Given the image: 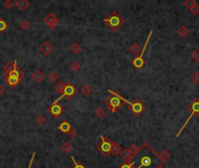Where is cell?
I'll return each mask as SVG.
<instances>
[{"instance_id":"e0dca14e","label":"cell","mask_w":199,"mask_h":168,"mask_svg":"<svg viewBox=\"0 0 199 168\" xmlns=\"http://www.w3.org/2000/svg\"><path fill=\"white\" fill-rule=\"evenodd\" d=\"M121 153H122V147H121V145L117 144V142L113 141V146H111V152H110V154H113V155H118V154H121Z\"/></svg>"},{"instance_id":"83f0119b","label":"cell","mask_w":199,"mask_h":168,"mask_svg":"<svg viewBox=\"0 0 199 168\" xmlns=\"http://www.w3.org/2000/svg\"><path fill=\"white\" fill-rule=\"evenodd\" d=\"M190 56L194 62H199V49H194V50H192V53H191Z\"/></svg>"},{"instance_id":"8d00e7d4","label":"cell","mask_w":199,"mask_h":168,"mask_svg":"<svg viewBox=\"0 0 199 168\" xmlns=\"http://www.w3.org/2000/svg\"><path fill=\"white\" fill-rule=\"evenodd\" d=\"M190 12L193 14V15H198L199 14V6L198 5H196L194 7H192V8H190Z\"/></svg>"},{"instance_id":"d590c367","label":"cell","mask_w":199,"mask_h":168,"mask_svg":"<svg viewBox=\"0 0 199 168\" xmlns=\"http://www.w3.org/2000/svg\"><path fill=\"white\" fill-rule=\"evenodd\" d=\"M70 69H72L73 71L79 70V69H80V64H79V62H76V61L72 62V64H70Z\"/></svg>"},{"instance_id":"e575fe53","label":"cell","mask_w":199,"mask_h":168,"mask_svg":"<svg viewBox=\"0 0 199 168\" xmlns=\"http://www.w3.org/2000/svg\"><path fill=\"white\" fill-rule=\"evenodd\" d=\"M29 26H31V24L28 22L27 20H22V21H21V24H20V27H21L22 29H25V30H26V29H28V28H29Z\"/></svg>"},{"instance_id":"7402d4cb","label":"cell","mask_w":199,"mask_h":168,"mask_svg":"<svg viewBox=\"0 0 199 168\" xmlns=\"http://www.w3.org/2000/svg\"><path fill=\"white\" fill-rule=\"evenodd\" d=\"M81 94L84 96V97H87V96H89L91 94V87L90 85H88V84H84L83 87L81 88Z\"/></svg>"},{"instance_id":"74e56055","label":"cell","mask_w":199,"mask_h":168,"mask_svg":"<svg viewBox=\"0 0 199 168\" xmlns=\"http://www.w3.org/2000/svg\"><path fill=\"white\" fill-rule=\"evenodd\" d=\"M76 135H77V132H76V130H74V128H73L70 132L68 133V137H69L70 139H74Z\"/></svg>"},{"instance_id":"5b68a950","label":"cell","mask_w":199,"mask_h":168,"mask_svg":"<svg viewBox=\"0 0 199 168\" xmlns=\"http://www.w3.org/2000/svg\"><path fill=\"white\" fill-rule=\"evenodd\" d=\"M188 110L190 111L191 113L190 116L188 117V119H186V122L183 124V126L181 127V130L177 132V134H176V137H179L181 135V133L184 131V128L186 127V125L189 124V122L191 120V118L193 117V116H199V98H194L192 102H191L190 104H189V106H188Z\"/></svg>"},{"instance_id":"ffe728a7","label":"cell","mask_w":199,"mask_h":168,"mask_svg":"<svg viewBox=\"0 0 199 168\" xmlns=\"http://www.w3.org/2000/svg\"><path fill=\"white\" fill-rule=\"evenodd\" d=\"M159 158H161V160L163 161V162H165V161H168V160L170 159V157H171V154H170V152L168 150H163L159 154Z\"/></svg>"},{"instance_id":"30bf717a","label":"cell","mask_w":199,"mask_h":168,"mask_svg":"<svg viewBox=\"0 0 199 168\" xmlns=\"http://www.w3.org/2000/svg\"><path fill=\"white\" fill-rule=\"evenodd\" d=\"M138 151H139V147H137L135 144H132L127 150L122 151L121 155H122V158L124 160V162H130L136 157V154L138 153Z\"/></svg>"},{"instance_id":"8992f818","label":"cell","mask_w":199,"mask_h":168,"mask_svg":"<svg viewBox=\"0 0 199 168\" xmlns=\"http://www.w3.org/2000/svg\"><path fill=\"white\" fill-rule=\"evenodd\" d=\"M152 35V30H150V33H149V35L146 37V40H145V43L143 46V48H142V52L141 54L138 55V56H136L135 59L132 60V65L135 67L136 69H142L143 67L145 65V60H144V53H145V49H146V47H148V44H149V41H150V37Z\"/></svg>"},{"instance_id":"9c48e42d","label":"cell","mask_w":199,"mask_h":168,"mask_svg":"<svg viewBox=\"0 0 199 168\" xmlns=\"http://www.w3.org/2000/svg\"><path fill=\"white\" fill-rule=\"evenodd\" d=\"M77 92V89L76 87L73 84L72 82H68L66 85H64V91H62V94H61V96L57 98V99H55L53 103H59L60 102V99H62V98H67V99H69V98H72L75 94Z\"/></svg>"},{"instance_id":"d6986e66","label":"cell","mask_w":199,"mask_h":168,"mask_svg":"<svg viewBox=\"0 0 199 168\" xmlns=\"http://www.w3.org/2000/svg\"><path fill=\"white\" fill-rule=\"evenodd\" d=\"M130 52L136 55V56H138L141 52H142V49H141V47H139V44L138 43H132L131 44V47H130Z\"/></svg>"},{"instance_id":"f546056e","label":"cell","mask_w":199,"mask_h":168,"mask_svg":"<svg viewBox=\"0 0 199 168\" xmlns=\"http://www.w3.org/2000/svg\"><path fill=\"white\" fill-rule=\"evenodd\" d=\"M7 27H8L7 22H6L2 18H0V33H4V32L7 29Z\"/></svg>"},{"instance_id":"3957f363","label":"cell","mask_w":199,"mask_h":168,"mask_svg":"<svg viewBox=\"0 0 199 168\" xmlns=\"http://www.w3.org/2000/svg\"><path fill=\"white\" fill-rule=\"evenodd\" d=\"M14 62V68H13V70L9 72L7 76H5V80L7 82V84H8L11 88H14V87H17L18 84L21 83V81L24 78V76H25V74H24V71L20 70L18 68V62L17 61H13Z\"/></svg>"},{"instance_id":"4316f807","label":"cell","mask_w":199,"mask_h":168,"mask_svg":"<svg viewBox=\"0 0 199 168\" xmlns=\"http://www.w3.org/2000/svg\"><path fill=\"white\" fill-rule=\"evenodd\" d=\"M190 80L193 84H199V72L198 71H194V72L192 74V76H191Z\"/></svg>"},{"instance_id":"277c9868","label":"cell","mask_w":199,"mask_h":168,"mask_svg":"<svg viewBox=\"0 0 199 168\" xmlns=\"http://www.w3.org/2000/svg\"><path fill=\"white\" fill-rule=\"evenodd\" d=\"M103 22H104L111 30H117L118 28L124 24V19L118 14V12L114 11V12L110 13L109 17H107L106 19H103Z\"/></svg>"},{"instance_id":"44dd1931","label":"cell","mask_w":199,"mask_h":168,"mask_svg":"<svg viewBox=\"0 0 199 168\" xmlns=\"http://www.w3.org/2000/svg\"><path fill=\"white\" fill-rule=\"evenodd\" d=\"M13 68H14V62H7L5 64V67H4V74H5V76H7L11 71L13 70Z\"/></svg>"},{"instance_id":"836d02e7","label":"cell","mask_w":199,"mask_h":168,"mask_svg":"<svg viewBox=\"0 0 199 168\" xmlns=\"http://www.w3.org/2000/svg\"><path fill=\"white\" fill-rule=\"evenodd\" d=\"M4 6H5L7 9H11V8H13L15 5H14V2H13L12 0H6V1L4 2Z\"/></svg>"},{"instance_id":"ba28073f","label":"cell","mask_w":199,"mask_h":168,"mask_svg":"<svg viewBox=\"0 0 199 168\" xmlns=\"http://www.w3.org/2000/svg\"><path fill=\"white\" fill-rule=\"evenodd\" d=\"M119 97H121V99H122V102L123 103H126V104H128L129 105V107H130V110H131V112L134 113V115L136 116V117H138V116L141 115L142 112H143V110H144V104L141 102V100H134V102H129V100H127L124 97H122L121 95H119Z\"/></svg>"},{"instance_id":"6da1fadb","label":"cell","mask_w":199,"mask_h":168,"mask_svg":"<svg viewBox=\"0 0 199 168\" xmlns=\"http://www.w3.org/2000/svg\"><path fill=\"white\" fill-rule=\"evenodd\" d=\"M131 161L134 162L135 168H158L164 165L158 153L146 142L142 145V147H139L138 153Z\"/></svg>"},{"instance_id":"1f68e13d","label":"cell","mask_w":199,"mask_h":168,"mask_svg":"<svg viewBox=\"0 0 199 168\" xmlns=\"http://www.w3.org/2000/svg\"><path fill=\"white\" fill-rule=\"evenodd\" d=\"M35 120L38 125H45V123H46V118L44 116H38Z\"/></svg>"},{"instance_id":"484cf974","label":"cell","mask_w":199,"mask_h":168,"mask_svg":"<svg viewBox=\"0 0 199 168\" xmlns=\"http://www.w3.org/2000/svg\"><path fill=\"white\" fill-rule=\"evenodd\" d=\"M64 83H62V82H57L56 84L54 85V90L55 91H57V92H60V94H62V91H64Z\"/></svg>"},{"instance_id":"603a6c76","label":"cell","mask_w":199,"mask_h":168,"mask_svg":"<svg viewBox=\"0 0 199 168\" xmlns=\"http://www.w3.org/2000/svg\"><path fill=\"white\" fill-rule=\"evenodd\" d=\"M61 150H62V152L64 153H70L73 151V145L70 144V142H64V145L61 146Z\"/></svg>"},{"instance_id":"8fae6325","label":"cell","mask_w":199,"mask_h":168,"mask_svg":"<svg viewBox=\"0 0 199 168\" xmlns=\"http://www.w3.org/2000/svg\"><path fill=\"white\" fill-rule=\"evenodd\" d=\"M64 106L61 105L60 103H53L52 105L48 107V112L53 117H60V116L64 113Z\"/></svg>"},{"instance_id":"9a60e30c","label":"cell","mask_w":199,"mask_h":168,"mask_svg":"<svg viewBox=\"0 0 199 168\" xmlns=\"http://www.w3.org/2000/svg\"><path fill=\"white\" fill-rule=\"evenodd\" d=\"M14 5H15V7L19 8L20 11H25V9H27L29 7V2H28L27 0H17L15 2H14Z\"/></svg>"},{"instance_id":"d6a6232c","label":"cell","mask_w":199,"mask_h":168,"mask_svg":"<svg viewBox=\"0 0 199 168\" xmlns=\"http://www.w3.org/2000/svg\"><path fill=\"white\" fill-rule=\"evenodd\" d=\"M72 160H73V162H74V167L73 168H86V166H84L83 163L77 162V161L75 160V157H72Z\"/></svg>"},{"instance_id":"60d3db41","label":"cell","mask_w":199,"mask_h":168,"mask_svg":"<svg viewBox=\"0 0 199 168\" xmlns=\"http://www.w3.org/2000/svg\"><path fill=\"white\" fill-rule=\"evenodd\" d=\"M158 168H164V166H163V165H162V166H159V167H158Z\"/></svg>"},{"instance_id":"7c38bea8","label":"cell","mask_w":199,"mask_h":168,"mask_svg":"<svg viewBox=\"0 0 199 168\" xmlns=\"http://www.w3.org/2000/svg\"><path fill=\"white\" fill-rule=\"evenodd\" d=\"M45 22L47 24V26L49 27L51 29H55L56 26L59 25V20L56 18V15L53 14V13H51V14H48L45 19Z\"/></svg>"},{"instance_id":"4fadbf2b","label":"cell","mask_w":199,"mask_h":168,"mask_svg":"<svg viewBox=\"0 0 199 168\" xmlns=\"http://www.w3.org/2000/svg\"><path fill=\"white\" fill-rule=\"evenodd\" d=\"M40 50H41V53L44 54L45 56H49L51 54L54 52V47H53V44L51 42L46 41V42H44L40 46Z\"/></svg>"},{"instance_id":"4dcf8cb0","label":"cell","mask_w":199,"mask_h":168,"mask_svg":"<svg viewBox=\"0 0 199 168\" xmlns=\"http://www.w3.org/2000/svg\"><path fill=\"white\" fill-rule=\"evenodd\" d=\"M184 5L186 6V7H189V9L192 8V7H194L196 5H197V2H196V0H186L185 2H184Z\"/></svg>"},{"instance_id":"cb8c5ba5","label":"cell","mask_w":199,"mask_h":168,"mask_svg":"<svg viewBox=\"0 0 199 168\" xmlns=\"http://www.w3.org/2000/svg\"><path fill=\"white\" fill-rule=\"evenodd\" d=\"M59 80V74L56 71H52L49 75H48V81L52 82V83H56V81Z\"/></svg>"},{"instance_id":"d4e9b609","label":"cell","mask_w":199,"mask_h":168,"mask_svg":"<svg viewBox=\"0 0 199 168\" xmlns=\"http://www.w3.org/2000/svg\"><path fill=\"white\" fill-rule=\"evenodd\" d=\"M81 49H82V47L79 43H76V42L70 46V50H72L73 54H79L81 52Z\"/></svg>"},{"instance_id":"52a82bcc","label":"cell","mask_w":199,"mask_h":168,"mask_svg":"<svg viewBox=\"0 0 199 168\" xmlns=\"http://www.w3.org/2000/svg\"><path fill=\"white\" fill-rule=\"evenodd\" d=\"M101 140L96 145V148L100 151V153H102L104 157H109L110 155V152H111V146H113V141L109 139L108 137H104V135H101L100 138Z\"/></svg>"},{"instance_id":"2e32d148","label":"cell","mask_w":199,"mask_h":168,"mask_svg":"<svg viewBox=\"0 0 199 168\" xmlns=\"http://www.w3.org/2000/svg\"><path fill=\"white\" fill-rule=\"evenodd\" d=\"M44 77H45V75H44L40 70L34 71L33 75H32V78H33V81L36 82V83H41V82L44 81Z\"/></svg>"},{"instance_id":"7a4b0ae2","label":"cell","mask_w":199,"mask_h":168,"mask_svg":"<svg viewBox=\"0 0 199 168\" xmlns=\"http://www.w3.org/2000/svg\"><path fill=\"white\" fill-rule=\"evenodd\" d=\"M108 92L110 95H109V97H107L104 99V104H106V106L108 107L113 113H116L118 109L123 105L124 103L122 102V99L119 97V94L113 91V90H108Z\"/></svg>"},{"instance_id":"5bb4252c","label":"cell","mask_w":199,"mask_h":168,"mask_svg":"<svg viewBox=\"0 0 199 168\" xmlns=\"http://www.w3.org/2000/svg\"><path fill=\"white\" fill-rule=\"evenodd\" d=\"M57 130H59V131H61L62 133H67V134H68V133L73 130V127H72V125H70L69 122H66V120H64V122H61L60 124L57 125Z\"/></svg>"},{"instance_id":"f35d334b","label":"cell","mask_w":199,"mask_h":168,"mask_svg":"<svg viewBox=\"0 0 199 168\" xmlns=\"http://www.w3.org/2000/svg\"><path fill=\"white\" fill-rule=\"evenodd\" d=\"M35 155H36V152H34L33 154H32V158L29 160V165H28V168H32V165H33V161L35 159Z\"/></svg>"},{"instance_id":"ab89813d","label":"cell","mask_w":199,"mask_h":168,"mask_svg":"<svg viewBox=\"0 0 199 168\" xmlns=\"http://www.w3.org/2000/svg\"><path fill=\"white\" fill-rule=\"evenodd\" d=\"M4 92H5V88H4V87H2L1 84H0V96H1V95H2Z\"/></svg>"},{"instance_id":"ac0fdd59","label":"cell","mask_w":199,"mask_h":168,"mask_svg":"<svg viewBox=\"0 0 199 168\" xmlns=\"http://www.w3.org/2000/svg\"><path fill=\"white\" fill-rule=\"evenodd\" d=\"M177 34L181 36V37H186V36L189 35V29H188V27H185V26L179 27V28L177 29Z\"/></svg>"},{"instance_id":"f1b7e54d","label":"cell","mask_w":199,"mask_h":168,"mask_svg":"<svg viewBox=\"0 0 199 168\" xmlns=\"http://www.w3.org/2000/svg\"><path fill=\"white\" fill-rule=\"evenodd\" d=\"M95 115L97 116L99 118H103V117L106 116V110H104L103 107H97V109L95 110Z\"/></svg>"}]
</instances>
